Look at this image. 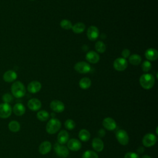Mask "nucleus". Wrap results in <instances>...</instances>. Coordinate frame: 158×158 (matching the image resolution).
<instances>
[{
    "mask_svg": "<svg viewBox=\"0 0 158 158\" xmlns=\"http://www.w3.org/2000/svg\"><path fill=\"white\" fill-rule=\"evenodd\" d=\"M61 127V122L59 120L56 118H51L46 124V130L51 135L57 133Z\"/></svg>",
    "mask_w": 158,
    "mask_h": 158,
    "instance_id": "nucleus-3",
    "label": "nucleus"
},
{
    "mask_svg": "<svg viewBox=\"0 0 158 158\" xmlns=\"http://www.w3.org/2000/svg\"><path fill=\"white\" fill-rule=\"evenodd\" d=\"M141 158H151V156H149L148 155H144L142 156Z\"/></svg>",
    "mask_w": 158,
    "mask_h": 158,
    "instance_id": "nucleus-38",
    "label": "nucleus"
},
{
    "mask_svg": "<svg viewBox=\"0 0 158 158\" xmlns=\"http://www.w3.org/2000/svg\"><path fill=\"white\" fill-rule=\"evenodd\" d=\"M92 147L94 151L101 152L104 149V143L99 138H94L92 140Z\"/></svg>",
    "mask_w": 158,
    "mask_h": 158,
    "instance_id": "nucleus-20",
    "label": "nucleus"
},
{
    "mask_svg": "<svg viewBox=\"0 0 158 158\" xmlns=\"http://www.w3.org/2000/svg\"><path fill=\"white\" fill-rule=\"evenodd\" d=\"M36 117L40 121H46L49 117V114L46 110H41L38 112Z\"/></svg>",
    "mask_w": 158,
    "mask_h": 158,
    "instance_id": "nucleus-28",
    "label": "nucleus"
},
{
    "mask_svg": "<svg viewBox=\"0 0 158 158\" xmlns=\"http://www.w3.org/2000/svg\"><path fill=\"white\" fill-rule=\"evenodd\" d=\"M41 84L38 81H32L27 86V90L30 93H36L40 91Z\"/></svg>",
    "mask_w": 158,
    "mask_h": 158,
    "instance_id": "nucleus-15",
    "label": "nucleus"
},
{
    "mask_svg": "<svg viewBox=\"0 0 158 158\" xmlns=\"http://www.w3.org/2000/svg\"><path fill=\"white\" fill-rule=\"evenodd\" d=\"M74 69L80 73H87L91 70L90 65L83 61L78 62L74 65Z\"/></svg>",
    "mask_w": 158,
    "mask_h": 158,
    "instance_id": "nucleus-7",
    "label": "nucleus"
},
{
    "mask_svg": "<svg viewBox=\"0 0 158 158\" xmlns=\"http://www.w3.org/2000/svg\"><path fill=\"white\" fill-rule=\"evenodd\" d=\"M10 90L12 96L16 98H21L23 97L26 93L24 85L20 81H14L11 86Z\"/></svg>",
    "mask_w": 158,
    "mask_h": 158,
    "instance_id": "nucleus-1",
    "label": "nucleus"
},
{
    "mask_svg": "<svg viewBox=\"0 0 158 158\" xmlns=\"http://www.w3.org/2000/svg\"><path fill=\"white\" fill-rule=\"evenodd\" d=\"M95 49L98 53H103L106 51V46L104 42L99 41L95 43Z\"/></svg>",
    "mask_w": 158,
    "mask_h": 158,
    "instance_id": "nucleus-29",
    "label": "nucleus"
},
{
    "mask_svg": "<svg viewBox=\"0 0 158 158\" xmlns=\"http://www.w3.org/2000/svg\"><path fill=\"white\" fill-rule=\"evenodd\" d=\"M2 99L4 103L9 104L13 101V97H12V95H11L9 93H5L2 96Z\"/></svg>",
    "mask_w": 158,
    "mask_h": 158,
    "instance_id": "nucleus-34",
    "label": "nucleus"
},
{
    "mask_svg": "<svg viewBox=\"0 0 158 158\" xmlns=\"http://www.w3.org/2000/svg\"><path fill=\"white\" fill-rule=\"evenodd\" d=\"M102 125L106 130L109 131H112L117 127V123L111 117L105 118L102 121Z\"/></svg>",
    "mask_w": 158,
    "mask_h": 158,
    "instance_id": "nucleus-12",
    "label": "nucleus"
},
{
    "mask_svg": "<svg viewBox=\"0 0 158 158\" xmlns=\"http://www.w3.org/2000/svg\"><path fill=\"white\" fill-rule=\"evenodd\" d=\"M91 85V81L89 78H82L79 81V86L83 89H88Z\"/></svg>",
    "mask_w": 158,
    "mask_h": 158,
    "instance_id": "nucleus-24",
    "label": "nucleus"
},
{
    "mask_svg": "<svg viewBox=\"0 0 158 158\" xmlns=\"http://www.w3.org/2000/svg\"><path fill=\"white\" fill-rule=\"evenodd\" d=\"M113 66L117 71L122 72L127 69L128 66V62L123 57H118L114 60Z\"/></svg>",
    "mask_w": 158,
    "mask_h": 158,
    "instance_id": "nucleus-8",
    "label": "nucleus"
},
{
    "mask_svg": "<svg viewBox=\"0 0 158 158\" xmlns=\"http://www.w3.org/2000/svg\"><path fill=\"white\" fill-rule=\"evenodd\" d=\"M12 112V109L9 104L4 102L0 104V118H7L9 117Z\"/></svg>",
    "mask_w": 158,
    "mask_h": 158,
    "instance_id": "nucleus-6",
    "label": "nucleus"
},
{
    "mask_svg": "<svg viewBox=\"0 0 158 158\" xmlns=\"http://www.w3.org/2000/svg\"><path fill=\"white\" fill-rule=\"evenodd\" d=\"M86 59L88 62L92 64H96L99 61L100 57L98 52L93 51H88L86 54Z\"/></svg>",
    "mask_w": 158,
    "mask_h": 158,
    "instance_id": "nucleus-17",
    "label": "nucleus"
},
{
    "mask_svg": "<svg viewBox=\"0 0 158 158\" xmlns=\"http://www.w3.org/2000/svg\"><path fill=\"white\" fill-rule=\"evenodd\" d=\"M78 137L82 141H88L90 138V133L86 129H81L78 133Z\"/></svg>",
    "mask_w": 158,
    "mask_h": 158,
    "instance_id": "nucleus-26",
    "label": "nucleus"
},
{
    "mask_svg": "<svg viewBox=\"0 0 158 158\" xmlns=\"http://www.w3.org/2000/svg\"><path fill=\"white\" fill-rule=\"evenodd\" d=\"M69 135L66 130H61L57 135V143L60 144L67 143L69 141Z\"/></svg>",
    "mask_w": 158,
    "mask_h": 158,
    "instance_id": "nucleus-22",
    "label": "nucleus"
},
{
    "mask_svg": "<svg viewBox=\"0 0 158 158\" xmlns=\"http://www.w3.org/2000/svg\"><path fill=\"white\" fill-rule=\"evenodd\" d=\"M8 128L12 132H18L20 129V125L19 122L16 120H12L8 124Z\"/></svg>",
    "mask_w": 158,
    "mask_h": 158,
    "instance_id": "nucleus-25",
    "label": "nucleus"
},
{
    "mask_svg": "<svg viewBox=\"0 0 158 158\" xmlns=\"http://www.w3.org/2000/svg\"><path fill=\"white\" fill-rule=\"evenodd\" d=\"M128 60H129V62L131 64H132L133 65H138L141 63L142 59L139 55L134 54H132L129 56Z\"/></svg>",
    "mask_w": 158,
    "mask_h": 158,
    "instance_id": "nucleus-27",
    "label": "nucleus"
},
{
    "mask_svg": "<svg viewBox=\"0 0 158 158\" xmlns=\"http://www.w3.org/2000/svg\"><path fill=\"white\" fill-rule=\"evenodd\" d=\"M30 1H35V0H30Z\"/></svg>",
    "mask_w": 158,
    "mask_h": 158,
    "instance_id": "nucleus-39",
    "label": "nucleus"
},
{
    "mask_svg": "<svg viewBox=\"0 0 158 158\" xmlns=\"http://www.w3.org/2000/svg\"><path fill=\"white\" fill-rule=\"evenodd\" d=\"M155 83L154 77L151 73L143 74L139 78V83L142 88L145 89L152 88Z\"/></svg>",
    "mask_w": 158,
    "mask_h": 158,
    "instance_id": "nucleus-2",
    "label": "nucleus"
},
{
    "mask_svg": "<svg viewBox=\"0 0 158 158\" xmlns=\"http://www.w3.org/2000/svg\"><path fill=\"white\" fill-rule=\"evenodd\" d=\"M72 29L75 33H81L85 29V25L82 22H77L75 25H72Z\"/></svg>",
    "mask_w": 158,
    "mask_h": 158,
    "instance_id": "nucleus-23",
    "label": "nucleus"
},
{
    "mask_svg": "<svg viewBox=\"0 0 158 158\" xmlns=\"http://www.w3.org/2000/svg\"><path fill=\"white\" fill-rule=\"evenodd\" d=\"M54 150L57 156L61 158H66L69 154V149L63 144H60L58 143L54 144Z\"/></svg>",
    "mask_w": 158,
    "mask_h": 158,
    "instance_id": "nucleus-4",
    "label": "nucleus"
},
{
    "mask_svg": "<svg viewBox=\"0 0 158 158\" xmlns=\"http://www.w3.org/2000/svg\"><path fill=\"white\" fill-rule=\"evenodd\" d=\"M12 109V112L14 114L17 116L23 115L25 112V107L22 103H17L15 104Z\"/></svg>",
    "mask_w": 158,
    "mask_h": 158,
    "instance_id": "nucleus-21",
    "label": "nucleus"
},
{
    "mask_svg": "<svg viewBox=\"0 0 158 158\" xmlns=\"http://www.w3.org/2000/svg\"><path fill=\"white\" fill-rule=\"evenodd\" d=\"M124 158H139L138 154L133 152H127L125 155Z\"/></svg>",
    "mask_w": 158,
    "mask_h": 158,
    "instance_id": "nucleus-35",
    "label": "nucleus"
},
{
    "mask_svg": "<svg viewBox=\"0 0 158 158\" xmlns=\"http://www.w3.org/2000/svg\"><path fill=\"white\" fill-rule=\"evenodd\" d=\"M64 125H65V127L66 129H67L69 130H73L75 128V123L72 119H67L65 122Z\"/></svg>",
    "mask_w": 158,
    "mask_h": 158,
    "instance_id": "nucleus-32",
    "label": "nucleus"
},
{
    "mask_svg": "<svg viewBox=\"0 0 158 158\" xmlns=\"http://www.w3.org/2000/svg\"><path fill=\"white\" fill-rule=\"evenodd\" d=\"M50 108L55 112L60 113L65 109L64 104L59 100H53L50 103Z\"/></svg>",
    "mask_w": 158,
    "mask_h": 158,
    "instance_id": "nucleus-10",
    "label": "nucleus"
},
{
    "mask_svg": "<svg viewBox=\"0 0 158 158\" xmlns=\"http://www.w3.org/2000/svg\"><path fill=\"white\" fill-rule=\"evenodd\" d=\"M151 67H152L151 63L149 60L144 61L141 65L142 70L144 72H148L151 69Z\"/></svg>",
    "mask_w": 158,
    "mask_h": 158,
    "instance_id": "nucleus-33",
    "label": "nucleus"
},
{
    "mask_svg": "<svg viewBox=\"0 0 158 158\" xmlns=\"http://www.w3.org/2000/svg\"><path fill=\"white\" fill-rule=\"evenodd\" d=\"M27 106L31 110L36 111L41 107V102L36 98H32L28 101Z\"/></svg>",
    "mask_w": 158,
    "mask_h": 158,
    "instance_id": "nucleus-18",
    "label": "nucleus"
},
{
    "mask_svg": "<svg viewBox=\"0 0 158 158\" xmlns=\"http://www.w3.org/2000/svg\"><path fill=\"white\" fill-rule=\"evenodd\" d=\"M51 148H52L51 143L49 141H44L42 142L39 146L38 151L40 154L44 155L48 154L51 150Z\"/></svg>",
    "mask_w": 158,
    "mask_h": 158,
    "instance_id": "nucleus-19",
    "label": "nucleus"
},
{
    "mask_svg": "<svg viewBox=\"0 0 158 158\" xmlns=\"http://www.w3.org/2000/svg\"><path fill=\"white\" fill-rule=\"evenodd\" d=\"M2 78L4 81L7 83H11L17 79V74L14 70H9L4 73Z\"/></svg>",
    "mask_w": 158,
    "mask_h": 158,
    "instance_id": "nucleus-14",
    "label": "nucleus"
},
{
    "mask_svg": "<svg viewBox=\"0 0 158 158\" xmlns=\"http://www.w3.org/2000/svg\"><path fill=\"white\" fill-rule=\"evenodd\" d=\"M115 137L118 142L122 145H127L129 142L128 135L124 130H118L115 133Z\"/></svg>",
    "mask_w": 158,
    "mask_h": 158,
    "instance_id": "nucleus-5",
    "label": "nucleus"
},
{
    "mask_svg": "<svg viewBox=\"0 0 158 158\" xmlns=\"http://www.w3.org/2000/svg\"><path fill=\"white\" fill-rule=\"evenodd\" d=\"M143 151H144V149H143V147H139V148L138 149V152H139V153H142Z\"/></svg>",
    "mask_w": 158,
    "mask_h": 158,
    "instance_id": "nucleus-37",
    "label": "nucleus"
},
{
    "mask_svg": "<svg viewBox=\"0 0 158 158\" xmlns=\"http://www.w3.org/2000/svg\"><path fill=\"white\" fill-rule=\"evenodd\" d=\"M81 148L80 141L75 138H72L67 141V148L72 151H77Z\"/></svg>",
    "mask_w": 158,
    "mask_h": 158,
    "instance_id": "nucleus-13",
    "label": "nucleus"
},
{
    "mask_svg": "<svg viewBox=\"0 0 158 158\" xmlns=\"http://www.w3.org/2000/svg\"><path fill=\"white\" fill-rule=\"evenodd\" d=\"M82 158H98V154L93 151L88 150L83 152Z\"/></svg>",
    "mask_w": 158,
    "mask_h": 158,
    "instance_id": "nucleus-30",
    "label": "nucleus"
},
{
    "mask_svg": "<svg viewBox=\"0 0 158 158\" xmlns=\"http://www.w3.org/2000/svg\"><path fill=\"white\" fill-rule=\"evenodd\" d=\"M60 27L65 30H70L72 29V23L71 21L67 20V19H63L60 22Z\"/></svg>",
    "mask_w": 158,
    "mask_h": 158,
    "instance_id": "nucleus-31",
    "label": "nucleus"
},
{
    "mask_svg": "<svg viewBox=\"0 0 158 158\" xmlns=\"http://www.w3.org/2000/svg\"><path fill=\"white\" fill-rule=\"evenodd\" d=\"M130 55V50L128 49H124L122 51V56L123 58H124V59H126L127 58L129 57Z\"/></svg>",
    "mask_w": 158,
    "mask_h": 158,
    "instance_id": "nucleus-36",
    "label": "nucleus"
},
{
    "mask_svg": "<svg viewBox=\"0 0 158 158\" xmlns=\"http://www.w3.org/2000/svg\"><path fill=\"white\" fill-rule=\"evenodd\" d=\"M157 141V137L152 133H147L144 136L142 139L143 144L147 148L154 146Z\"/></svg>",
    "mask_w": 158,
    "mask_h": 158,
    "instance_id": "nucleus-9",
    "label": "nucleus"
},
{
    "mask_svg": "<svg viewBox=\"0 0 158 158\" xmlns=\"http://www.w3.org/2000/svg\"><path fill=\"white\" fill-rule=\"evenodd\" d=\"M99 29L94 25L90 26L87 30V37L91 41H95L99 36Z\"/></svg>",
    "mask_w": 158,
    "mask_h": 158,
    "instance_id": "nucleus-11",
    "label": "nucleus"
},
{
    "mask_svg": "<svg viewBox=\"0 0 158 158\" xmlns=\"http://www.w3.org/2000/svg\"><path fill=\"white\" fill-rule=\"evenodd\" d=\"M146 58L149 61H154L158 58V52L157 51L152 48L148 49L144 53Z\"/></svg>",
    "mask_w": 158,
    "mask_h": 158,
    "instance_id": "nucleus-16",
    "label": "nucleus"
}]
</instances>
